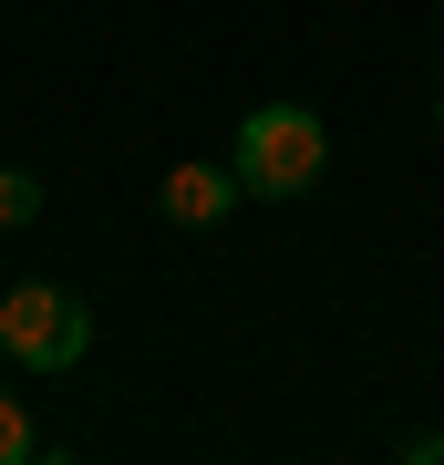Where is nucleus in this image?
<instances>
[{
  "instance_id": "7ed1b4c3",
  "label": "nucleus",
  "mask_w": 444,
  "mask_h": 465,
  "mask_svg": "<svg viewBox=\"0 0 444 465\" xmlns=\"http://www.w3.org/2000/svg\"><path fill=\"white\" fill-rule=\"evenodd\" d=\"M238 197H248V186H238V166H165V186H155V217H165V228H228V217H238Z\"/></svg>"
},
{
  "instance_id": "f257e3e1",
  "label": "nucleus",
  "mask_w": 444,
  "mask_h": 465,
  "mask_svg": "<svg viewBox=\"0 0 444 465\" xmlns=\"http://www.w3.org/2000/svg\"><path fill=\"white\" fill-rule=\"evenodd\" d=\"M228 166H238L248 197H311L321 166H331V124L311 114V104H259V114L238 124Z\"/></svg>"
},
{
  "instance_id": "39448f33",
  "label": "nucleus",
  "mask_w": 444,
  "mask_h": 465,
  "mask_svg": "<svg viewBox=\"0 0 444 465\" xmlns=\"http://www.w3.org/2000/svg\"><path fill=\"white\" fill-rule=\"evenodd\" d=\"M21 455H32V414H21L11 393H0V465H21Z\"/></svg>"
},
{
  "instance_id": "f03ea898",
  "label": "nucleus",
  "mask_w": 444,
  "mask_h": 465,
  "mask_svg": "<svg viewBox=\"0 0 444 465\" xmlns=\"http://www.w3.org/2000/svg\"><path fill=\"white\" fill-rule=\"evenodd\" d=\"M0 351L21 372H73L94 351V311L52 280H21V290H0Z\"/></svg>"
},
{
  "instance_id": "0eeeda50",
  "label": "nucleus",
  "mask_w": 444,
  "mask_h": 465,
  "mask_svg": "<svg viewBox=\"0 0 444 465\" xmlns=\"http://www.w3.org/2000/svg\"><path fill=\"white\" fill-rule=\"evenodd\" d=\"M434 124H444V84H434Z\"/></svg>"
},
{
  "instance_id": "423d86ee",
  "label": "nucleus",
  "mask_w": 444,
  "mask_h": 465,
  "mask_svg": "<svg viewBox=\"0 0 444 465\" xmlns=\"http://www.w3.org/2000/svg\"><path fill=\"white\" fill-rule=\"evenodd\" d=\"M403 465H444V434H403Z\"/></svg>"
},
{
  "instance_id": "20e7f679",
  "label": "nucleus",
  "mask_w": 444,
  "mask_h": 465,
  "mask_svg": "<svg viewBox=\"0 0 444 465\" xmlns=\"http://www.w3.org/2000/svg\"><path fill=\"white\" fill-rule=\"evenodd\" d=\"M42 217V176L32 166H0V228H32Z\"/></svg>"
}]
</instances>
